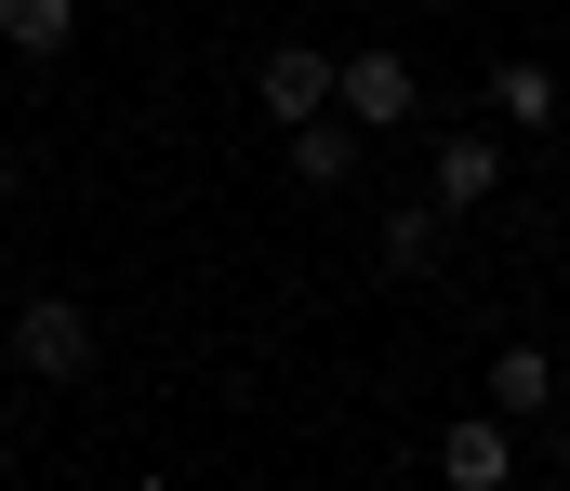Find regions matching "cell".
Segmentation results:
<instances>
[{"label": "cell", "mask_w": 570, "mask_h": 491, "mask_svg": "<svg viewBox=\"0 0 570 491\" xmlns=\"http://www.w3.org/2000/svg\"><path fill=\"white\" fill-rule=\"evenodd\" d=\"M345 173H358V120H345V107L292 120V186H345Z\"/></svg>", "instance_id": "obj_8"}, {"label": "cell", "mask_w": 570, "mask_h": 491, "mask_svg": "<svg viewBox=\"0 0 570 491\" xmlns=\"http://www.w3.org/2000/svg\"><path fill=\"white\" fill-rule=\"evenodd\" d=\"M0 213H13V160H0Z\"/></svg>", "instance_id": "obj_11"}, {"label": "cell", "mask_w": 570, "mask_h": 491, "mask_svg": "<svg viewBox=\"0 0 570 491\" xmlns=\"http://www.w3.org/2000/svg\"><path fill=\"white\" fill-rule=\"evenodd\" d=\"M253 107H266V120H318V107H332V53H318V40H279V53H266V67H253Z\"/></svg>", "instance_id": "obj_4"}, {"label": "cell", "mask_w": 570, "mask_h": 491, "mask_svg": "<svg viewBox=\"0 0 570 491\" xmlns=\"http://www.w3.org/2000/svg\"><path fill=\"white\" fill-rule=\"evenodd\" d=\"M80 40V0H0V53H27V67H53Z\"/></svg>", "instance_id": "obj_9"}, {"label": "cell", "mask_w": 570, "mask_h": 491, "mask_svg": "<svg viewBox=\"0 0 570 491\" xmlns=\"http://www.w3.org/2000/svg\"><path fill=\"white\" fill-rule=\"evenodd\" d=\"M438 199H412V213H385V279H438Z\"/></svg>", "instance_id": "obj_10"}, {"label": "cell", "mask_w": 570, "mask_h": 491, "mask_svg": "<svg viewBox=\"0 0 570 491\" xmlns=\"http://www.w3.org/2000/svg\"><path fill=\"white\" fill-rule=\"evenodd\" d=\"M332 107H345L358 134H399V120H425V80H412V53L358 40V53H332Z\"/></svg>", "instance_id": "obj_2"}, {"label": "cell", "mask_w": 570, "mask_h": 491, "mask_svg": "<svg viewBox=\"0 0 570 491\" xmlns=\"http://www.w3.org/2000/svg\"><path fill=\"white\" fill-rule=\"evenodd\" d=\"M478 399H491L504 425H544V412H558V359H544V345H491V372H478Z\"/></svg>", "instance_id": "obj_5"}, {"label": "cell", "mask_w": 570, "mask_h": 491, "mask_svg": "<svg viewBox=\"0 0 570 491\" xmlns=\"http://www.w3.org/2000/svg\"><path fill=\"white\" fill-rule=\"evenodd\" d=\"M491 186H504V147H491V134H438V160H425V199H438V213H478Z\"/></svg>", "instance_id": "obj_6"}, {"label": "cell", "mask_w": 570, "mask_h": 491, "mask_svg": "<svg viewBox=\"0 0 570 491\" xmlns=\"http://www.w3.org/2000/svg\"><path fill=\"white\" fill-rule=\"evenodd\" d=\"M438 479H451V491H504V479H518V425H504V412L478 399V412H464V425L438 439Z\"/></svg>", "instance_id": "obj_3"}, {"label": "cell", "mask_w": 570, "mask_h": 491, "mask_svg": "<svg viewBox=\"0 0 570 491\" xmlns=\"http://www.w3.org/2000/svg\"><path fill=\"white\" fill-rule=\"evenodd\" d=\"M13 372H27V385H80V372H94V306H80V293H27V306H13Z\"/></svg>", "instance_id": "obj_1"}, {"label": "cell", "mask_w": 570, "mask_h": 491, "mask_svg": "<svg viewBox=\"0 0 570 491\" xmlns=\"http://www.w3.org/2000/svg\"><path fill=\"white\" fill-rule=\"evenodd\" d=\"M491 107H504V120H518V134H558V67H544V53H504V67H491Z\"/></svg>", "instance_id": "obj_7"}, {"label": "cell", "mask_w": 570, "mask_h": 491, "mask_svg": "<svg viewBox=\"0 0 570 491\" xmlns=\"http://www.w3.org/2000/svg\"><path fill=\"white\" fill-rule=\"evenodd\" d=\"M0 479H13V439H0Z\"/></svg>", "instance_id": "obj_12"}]
</instances>
